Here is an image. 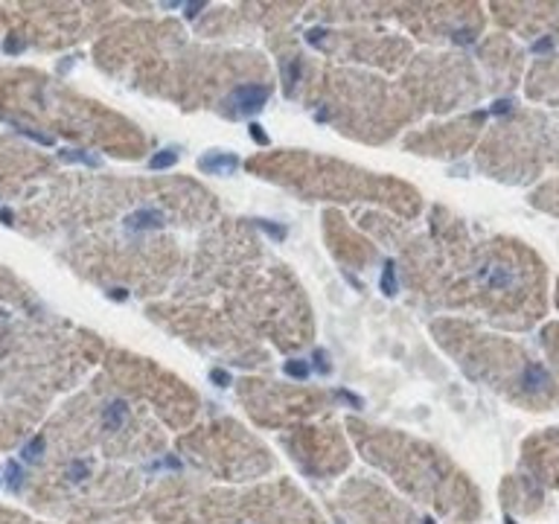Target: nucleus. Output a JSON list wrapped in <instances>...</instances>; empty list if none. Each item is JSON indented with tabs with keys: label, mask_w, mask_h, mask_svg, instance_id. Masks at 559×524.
<instances>
[{
	"label": "nucleus",
	"mask_w": 559,
	"mask_h": 524,
	"mask_svg": "<svg viewBox=\"0 0 559 524\" xmlns=\"http://www.w3.org/2000/svg\"><path fill=\"white\" fill-rule=\"evenodd\" d=\"M321 35H323V29H312V33H309V41L318 44V41H321Z\"/></svg>",
	"instance_id": "aec40b11"
},
{
	"label": "nucleus",
	"mask_w": 559,
	"mask_h": 524,
	"mask_svg": "<svg viewBox=\"0 0 559 524\" xmlns=\"http://www.w3.org/2000/svg\"><path fill=\"white\" fill-rule=\"evenodd\" d=\"M251 138L257 140V143H260V146H269V134H265V131H262L260 122H251Z\"/></svg>",
	"instance_id": "ddd939ff"
},
{
	"label": "nucleus",
	"mask_w": 559,
	"mask_h": 524,
	"mask_svg": "<svg viewBox=\"0 0 559 524\" xmlns=\"http://www.w3.org/2000/svg\"><path fill=\"white\" fill-rule=\"evenodd\" d=\"M175 160H178V152H175V148H164V152H157V155L148 160V166H152V169H166V166H173Z\"/></svg>",
	"instance_id": "39448f33"
},
{
	"label": "nucleus",
	"mask_w": 559,
	"mask_h": 524,
	"mask_svg": "<svg viewBox=\"0 0 559 524\" xmlns=\"http://www.w3.org/2000/svg\"><path fill=\"white\" fill-rule=\"evenodd\" d=\"M269 94H271L269 87L242 85L234 91V103L239 111L248 114V111H257V108H262V105H265V99H269Z\"/></svg>",
	"instance_id": "f03ea898"
},
{
	"label": "nucleus",
	"mask_w": 559,
	"mask_h": 524,
	"mask_svg": "<svg viewBox=\"0 0 559 524\" xmlns=\"http://www.w3.org/2000/svg\"><path fill=\"white\" fill-rule=\"evenodd\" d=\"M199 166L204 169V172H213V175H230L239 166V157L236 155H222V152H216V155H207L201 157Z\"/></svg>",
	"instance_id": "7ed1b4c3"
},
{
	"label": "nucleus",
	"mask_w": 559,
	"mask_h": 524,
	"mask_svg": "<svg viewBox=\"0 0 559 524\" xmlns=\"http://www.w3.org/2000/svg\"><path fill=\"white\" fill-rule=\"evenodd\" d=\"M382 291H384V295H396V277H393V262H388V265H384Z\"/></svg>",
	"instance_id": "1a4fd4ad"
},
{
	"label": "nucleus",
	"mask_w": 559,
	"mask_h": 524,
	"mask_svg": "<svg viewBox=\"0 0 559 524\" xmlns=\"http://www.w3.org/2000/svg\"><path fill=\"white\" fill-rule=\"evenodd\" d=\"M70 478L73 480H82L87 475V469H85V463H73V466H70V472H68Z\"/></svg>",
	"instance_id": "2eb2a0df"
},
{
	"label": "nucleus",
	"mask_w": 559,
	"mask_h": 524,
	"mask_svg": "<svg viewBox=\"0 0 559 524\" xmlns=\"http://www.w3.org/2000/svg\"><path fill=\"white\" fill-rule=\"evenodd\" d=\"M199 9H204V3H201V0H199V3H187V15H199Z\"/></svg>",
	"instance_id": "f3484780"
},
{
	"label": "nucleus",
	"mask_w": 559,
	"mask_h": 524,
	"mask_svg": "<svg viewBox=\"0 0 559 524\" xmlns=\"http://www.w3.org/2000/svg\"><path fill=\"white\" fill-rule=\"evenodd\" d=\"M524 454H527L524 461L531 463L533 472L539 469L548 484H557L559 487V428H554V434L550 437L531 440Z\"/></svg>",
	"instance_id": "f257e3e1"
},
{
	"label": "nucleus",
	"mask_w": 559,
	"mask_h": 524,
	"mask_svg": "<svg viewBox=\"0 0 559 524\" xmlns=\"http://www.w3.org/2000/svg\"><path fill=\"white\" fill-rule=\"evenodd\" d=\"M61 157H64V160H79V164H87V166H99L103 164V160H99V157H94V155H85V152H76V148H73V152H61Z\"/></svg>",
	"instance_id": "6e6552de"
},
{
	"label": "nucleus",
	"mask_w": 559,
	"mask_h": 524,
	"mask_svg": "<svg viewBox=\"0 0 559 524\" xmlns=\"http://www.w3.org/2000/svg\"><path fill=\"white\" fill-rule=\"evenodd\" d=\"M126 225H129L131 230H146V227L164 225V216H160L157 210H140V213H134V216L126 218Z\"/></svg>",
	"instance_id": "20e7f679"
},
{
	"label": "nucleus",
	"mask_w": 559,
	"mask_h": 524,
	"mask_svg": "<svg viewBox=\"0 0 559 524\" xmlns=\"http://www.w3.org/2000/svg\"><path fill=\"white\" fill-rule=\"evenodd\" d=\"M314 358H318V370H330V365H326V361H323V353H321V349H318V353H314Z\"/></svg>",
	"instance_id": "6ab92c4d"
},
{
	"label": "nucleus",
	"mask_w": 559,
	"mask_h": 524,
	"mask_svg": "<svg viewBox=\"0 0 559 524\" xmlns=\"http://www.w3.org/2000/svg\"><path fill=\"white\" fill-rule=\"evenodd\" d=\"M122 417H126V402H114L111 408L105 410V426L108 428L120 426Z\"/></svg>",
	"instance_id": "423d86ee"
},
{
	"label": "nucleus",
	"mask_w": 559,
	"mask_h": 524,
	"mask_svg": "<svg viewBox=\"0 0 559 524\" xmlns=\"http://www.w3.org/2000/svg\"><path fill=\"white\" fill-rule=\"evenodd\" d=\"M297 70H300V61H292V64H288V82H286L288 94H292V87H295L297 82Z\"/></svg>",
	"instance_id": "4468645a"
},
{
	"label": "nucleus",
	"mask_w": 559,
	"mask_h": 524,
	"mask_svg": "<svg viewBox=\"0 0 559 524\" xmlns=\"http://www.w3.org/2000/svg\"><path fill=\"white\" fill-rule=\"evenodd\" d=\"M213 379H216V382L222 384V388H225V384L230 382V379H227V373H225V370H213Z\"/></svg>",
	"instance_id": "dca6fc26"
},
{
	"label": "nucleus",
	"mask_w": 559,
	"mask_h": 524,
	"mask_svg": "<svg viewBox=\"0 0 559 524\" xmlns=\"http://www.w3.org/2000/svg\"><path fill=\"white\" fill-rule=\"evenodd\" d=\"M111 297H114V300H126V291H122V288H114Z\"/></svg>",
	"instance_id": "4be33fe9"
},
{
	"label": "nucleus",
	"mask_w": 559,
	"mask_h": 524,
	"mask_svg": "<svg viewBox=\"0 0 559 524\" xmlns=\"http://www.w3.org/2000/svg\"><path fill=\"white\" fill-rule=\"evenodd\" d=\"M41 449H44V437H33V440L24 445V452L21 454H24V461L35 463L38 457H41Z\"/></svg>",
	"instance_id": "0eeeda50"
},
{
	"label": "nucleus",
	"mask_w": 559,
	"mask_h": 524,
	"mask_svg": "<svg viewBox=\"0 0 559 524\" xmlns=\"http://www.w3.org/2000/svg\"><path fill=\"white\" fill-rule=\"evenodd\" d=\"M7 50L17 52V50H21V41H17V38H7Z\"/></svg>",
	"instance_id": "a211bd4d"
},
{
	"label": "nucleus",
	"mask_w": 559,
	"mask_h": 524,
	"mask_svg": "<svg viewBox=\"0 0 559 524\" xmlns=\"http://www.w3.org/2000/svg\"><path fill=\"white\" fill-rule=\"evenodd\" d=\"M7 487L12 489V492L21 489V469H17V463H7Z\"/></svg>",
	"instance_id": "9d476101"
},
{
	"label": "nucleus",
	"mask_w": 559,
	"mask_h": 524,
	"mask_svg": "<svg viewBox=\"0 0 559 524\" xmlns=\"http://www.w3.org/2000/svg\"><path fill=\"white\" fill-rule=\"evenodd\" d=\"M286 373L295 376V379H306V376H309V365H306V361H288Z\"/></svg>",
	"instance_id": "9b49d317"
},
{
	"label": "nucleus",
	"mask_w": 559,
	"mask_h": 524,
	"mask_svg": "<svg viewBox=\"0 0 559 524\" xmlns=\"http://www.w3.org/2000/svg\"><path fill=\"white\" fill-rule=\"evenodd\" d=\"M257 225H260L262 230H265V234H269V236H274V239H286V227H274V225H271V222H262V218H260V222H257Z\"/></svg>",
	"instance_id": "f8f14e48"
},
{
	"label": "nucleus",
	"mask_w": 559,
	"mask_h": 524,
	"mask_svg": "<svg viewBox=\"0 0 559 524\" xmlns=\"http://www.w3.org/2000/svg\"><path fill=\"white\" fill-rule=\"evenodd\" d=\"M0 218H3V225H12V213L9 210H0Z\"/></svg>",
	"instance_id": "412c9836"
}]
</instances>
